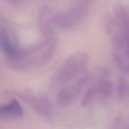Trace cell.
<instances>
[{
	"instance_id": "6da1fadb",
	"label": "cell",
	"mask_w": 129,
	"mask_h": 129,
	"mask_svg": "<svg viewBox=\"0 0 129 129\" xmlns=\"http://www.w3.org/2000/svg\"><path fill=\"white\" fill-rule=\"evenodd\" d=\"M57 42L54 38H48L44 41L26 49H19L15 57L8 59L10 66L16 70H28L47 64L54 56Z\"/></svg>"
},
{
	"instance_id": "7a4b0ae2",
	"label": "cell",
	"mask_w": 129,
	"mask_h": 129,
	"mask_svg": "<svg viewBox=\"0 0 129 129\" xmlns=\"http://www.w3.org/2000/svg\"><path fill=\"white\" fill-rule=\"evenodd\" d=\"M89 62V58L84 52H78L69 57L63 64L57 70L52 77L54 85H64L71 80L76 79L85 73Z\"/></svg>"
},
{
	"instance_id": "3957f363",
	"label": "cell",
	"mask_w": 129,
	"mask_h": 129,
	"mask_svg": "<svg viewBox=\"0 0 129 129\" xmlns=\"http://www.w3.org/2000/svg\"><path fill=\"white\" fill-rule=\"evenodd\" d=\"M87 83V77H83L78 79L75 84L70 85V86H66L61 88L57 96V102L60 107H68V105L73 104V102L78 98L80 92L85 87Z\"/></svg>"
},
{
	"instance_id": "277c9868",
	"label": "cell",
	"mask_w": 129,
	"mask_h": 129,
	"mask_svg": "<svg viewBox=\"0 0 129 129\" xmlns=\"http://www.w3.org/2000/svg\"><path fill=\"white\" fill-rule=\"evenodd\" d=\"M0 49L8 59L15 57L19 50L17 43L14 41V38L9 32V29L1 23H0Z\"/></svg>"
},
{
	"instance_id": "5b68a950",
	"label": "cell",
	"mask_w": 129,
	"mask_h": 129,
	"mask_svg": "<svg viewBox=\"0 0 129 129\" xmlns=\"http://www.w3.org/2000/svg\"><path fill=\"white\" fill-rule=\"evenodd\" d=\"M24 111L17 100H11L5 104L0 105V120H13L23 116Z\"/></svg>"
},
{
	"instance_id": "8992f818",
	"label": "cell",
	"mask_w": 129,
	"mask_h": 129,
	"mask_svg": "<svg viewBox=\"0 0 129 129\" xmlns=\"http://www.w3.org/2000/svg\"><path fill=\"white\" fill-rule=\"evenodd\" d=\"M52 16H53V11L50 10L48 7L41 10L40 17H39V25L42 31V33L48 38H54V26L52 23Z\"/></svg>"
},
{
	"instance_id": "52a82bcc",
	"label": "cell",
	"mask_w": 129,
	"mask_h": 129,
	"mask_svg": "<svg viewBox=\"0 0 129 129\" xmlns=\"http://www.w3.org/2000/svg\"><path fill=\"white\" fill-rule=\"evenodd\" d=\"M94 86L96 92V101L104 102L109 100L113 94V84L110 79H101Z\"/></svg>"
},
{
	"instance_id": "ba28073f",
	"label": "cell",
	"mask_w": 129,
	"mask_h": 129,
	"mask_svg": "<svg viewBox=\"0 0 129 129\" xmlns=\"http://www.w3.org/2000/svg\"><path fill=\"white\" fill-rule=\"evenodd\" d=\"M52 23H53L54 28H60V29H69L75 25V22H74L70 13H66V11L53 13Z\"/></svg>"
},
{
	"instance_id": "9c48e42d",
	"label": "cell",
	"mask_w": 129,
	"mask_h": 129,
	"mask_svg": "<svg viewBox=\"0 0 129 129\" xmlns=\"http://www.w3.org/2000/svg\"><path fill=\"white\" fill-rule=\"evenodd\" d=\"M117 94L120 100H128L129 99V82L126 78L119 77L117 83Z\"/></svg>"
},
{
	"instance_id": "30bf717a",
	"label": "cell",
	"mask_w": 129,
	"mask_h": 129,
	"mask_svg": "<svg viewBox=\"0 0 129 129\" xmlns=\"http://www.w3.org/2000/svg\"><path fill=\"white\" fill-rule=\"evenodd\" d=\"M128 129H129V128H128Z\"/></svg>"
}]
</instances>
